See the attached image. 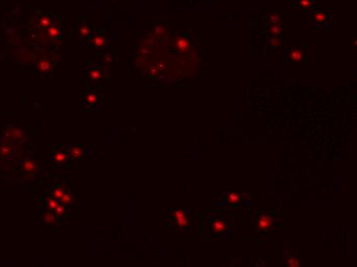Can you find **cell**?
I'll use <instances>...</instances> for the list:
<instances>
[{
    "label": "cell",
    "mask_w": 357,
    "mask_h": 267,
    "mask_svg": "<svg viewBox=\"0 0 357 267\" xmlns=\"http://www.w3.org/2000/svg\"><path fill=\"white\" fill-rule=\"evenodd\" d=\"M173 216H175V218H180V217L185 216V212H184V211H182V210H175V215H173Z\"/></svg>",
    "instance_id": "f546056e"
},
{
    "label": "cell",
    "mask_w": 357,
    "mask_h": 267,
    "mask_svg": "<svg viewBox=\"0 0 357 267\" xmlns=\"http://www.w3.org/2000/svg\"><path fill=\"white\" fill-rule=\"evenodd\" d=\"M46 33H47V35L49 36L50 38H56V37H58V36H60L61 31H60V29H58V28L54 27V26H52V27L48 28L47 31H46Z\"/></svg>",
    "instance_id": "7c38bea8"
},
{
    "label": "cell",
    "mask_w": 357,
    "mask_h": 267,
    "mask_svg": "<svg viewBox=\"0 0 357 267\" xmlns=\"http://www.w3.org/2000/svg\"><path fill=\"white\" fill-rule=\"evenodd\" d=\"M43 220H44V223L49 225V224H54V221H56V216H54L52 213H46L43 217Z\"/></svg>",
    "instance_id": "5bb4252c"
},
{
    "label": "cell",
    "mask_w": 357,
    "mask_h": 267,
    "mask_svg": "<svg viewBox=\"0 0 357 267\" xmlns=\"http://www.w3.org/2000/svg\"><path fill=\"white\" fill-rule=\"evenodd\" d=\"M54 213H56V216H58V217H62L64 214H65V206H63V204H58V206H56V208L54 209Z\"/></svg>",
    "instance_id": "484cf974"
},
{
    "label": "cell",
    "mask_w": 357,
    "mask_h": 267,
    "mask_svg": "<svg viewBox=\"0 0 357 267\" xmlns=\"http://www.w3.org/2000/svg\"><path fill=\"white\" fill-rule=\"evenodd\" d=\"M270 43H271V46L274 47V49L280 46V44H281L280 43V40L278 39L277 36H273V37L271 38V40H270Z\"/></svg>",
    "instance_id": "83f0119b"
},
{
    "label": "cell",
    "mask_w": 357,
    "mask_h": 267,
    "mask_svg": "<svg viewBox=\"0 0 357 267\" xmlns=\"http://www.w3.org/2000/svg\"><path fill=\"white\" fill-rule=\"evenodd\" d=\"M23 170L26 173H29V174H35L38 170V166L34 160L32 159H26L23 162V166H22Z\"/></svg>",
    "instance_id": "277c9868"
},
{
    "label": "cell",
    "mask_w": 357,
    "mask_h": 267,
    "mask_svg": "<svg viewBox=\"0 0 357 267\" xmlns=\"http://www.w3.org/2000/svg\"><path fill=\"white\" fill-rule=\"evenodd\" d=\"M7 134L9 136V139L11 140H15V141H19V139H22L23 138V130L21 128H11L7 130Z\"/></svg>",
    "instance_id": "8992f818"
},
{
    "label": "cell",
    "mask_w": 357,
    "mask_h": 267,
    "mask_svg": "<svg viewBox=\"0 0 357 267\" xmlns=\"http://www.w3.org/2000/svg\"><path fill=\"white\" fill-rule=\"evenodd\" d=\"M106 43V39L102 35H96L92 38V44L96 47H102Z\"/></svg>",
    "instance_id": "30bf717a"
},
{
    "label": "cell",
    "mask_w": 357,
    "mask_h": 267,
    "mask_svg": "<svg viewBox=\"0 0 357 267\" xmlns=\"http://www.w3.org/2000/svg\"><path fill=\"white\" fill-rule=\"evenodd\" d=\"M175 221H177V224L179 225V227H181V228L188 225V219L186 218V216L180 217V218H175Z\"/></svg>",
    "instance_id": "ffe728a7"
},
{
    "label": "cell",
    "mask_w": 357,
    "mask_h": 267,
    "mask_svg": "<svg viewBox=\"0 0 357 267\" xmlns=\"http://www.w3.org/2000/svg\"><path fill=\"white\" fill-rule=\"evenodd\" d=\"M104 59H105V61H106L107 63H110V62H112V56H111V55H105Z\"/></svg>",
    "instance_id": "4dcf8cb0"
},
{
    "label": "cell",
    "mask_w": 357,
    "mask_h": 267,
    "mask_svg": "<svg viewBox=\"0 0 357 267\" xmlns=\"http://www.w3.org/2000/svg\"><path fill=\"white\" fill-rule=\"evenodd\" d=\"M51 24V21L48 17H42L40 19V22H39V25L41 26L42 28H48Z\"/></svg>",
    "instance_id": "603a6c76"
},
{
    "label": "cell",
    "mask_w": 357,
    "mask_h": 267,
    "mask_svg": "<svg viewBox=\"0 0 357 267\" xmlns=\"http://www.w3.org/2000/svg\"><path fill=\"white\" fill-rule=\"evenodd\" d=\"M286 264L289 267H298L301 265V262H300L299 259L294 258V257H289L286 261Z\"/></svg>",
    "instance_id": "2e32d148"
},
{
    "label": "cell",
    "mask_w": 357,
    "mask_h": 267,
    "mask_svg": "<svg viewBox=\"0 0 357 267\" xmlns=\"http://www.w3.org/2000/svg\"><path fill=\"white\" fill-rule=\"evenodd\" d=\"M175 49H177L179 51H182V53H185L189 49L190 47V43H189L188 39L185 37H177L175 41Z\"/></svg>",
    "instance_id": "3957f363"
},
{
    "label": "cell",
    "mask_w": 357,
    "mask_h": 267,
    "mask_svg": "<svg viewBox=\"0 0 357 267\" xmlns=\"http://www.w3.org/2000/svg\"><path fill=\"white\" fill-rule=\"evenodd\" d=\"M282 30H283V28H282L280 25H272L271 27L269 28L270 34H271V35H273V36L279 35V34L282 32Z\"/></svg>",
    "instance_id": "4fadbf2b"
},
{
    "label": "cell",
    "mask_w": 357,
    "mask_h": 267,
    "mask_svg": "<svg viewBox=\"0 0 357 267\" xmlns=\"http://www.w3.org/2000/svg\"><path fill=\"white\" fill-rule=\"evenodd\" d=\"M227 228V223L226 221L222 220V219H217V220H213V223H211V230L213 231V233L219 234L224 232Z\"/></svg>",
    "instance_id": "7a4b0ae2"
},
{
    "label": "cell",
    "mask_w": 357,
    "mask_h": 267,
    "mask_svg": "<svg viewBox=\"0 0 357 267\" xmlns=\"http://www.w3.org/2000/svg\"><path fill=\"white\" fill-rule=\"evenodd\" d=\"M50 68H51V64L47 60H41V61H39L37 63V69L40 72H42V73L48 72L50 70Z\"/></svg>",
    "instance_id": "ba28073f"
},
{
    "label": "cell",
    "mask_w": 357,
    "mask_h": 267,
    "mask_svg": "<svg viewBox=\"0 0 357 267\" xmlns=\"http://www.w3.org/2000/svg\"><path fill=\"white\" fill-rule=\"evenodd\" d=\"M72 199H73V196H72V194H70V193H64L63 194V196H62L61 197V202L63 204H69L70 202L72 201Z\"/></svg>",
    "instance_id": "d6986e66"
},
{
    "label": "cell",
    "mask_w": 357,
    "mask_h": 267,
    "mask_svg": "<svg viewBox=\"0 0 357 267\" xmlns=\"http://www.w3.org/2000/svg\"><path fill=\"white\" fill-rule=\"evenodd\" d=\"M272 224H273V219L269 215L263 214L260 216L259 221H258L257 229L259 231H266V230L271 227Z\"/></svg>",
    "instance_id": "6da1fadb"
},
{
    "label": "cell",
    "mask_w": 357,
    "mask_h": 267,
    "mask_svg": "<svg viewBox=\"0 0 357 267\" xmlns=\"http://www.w3.org/2000/svg\"><path fill=\"white\" fill-rule=\"evenodd\" d=\"M101 76H102V74H101V72L99 71L98 69H92V70H90V72H89V77L92 78V80H98V79H100Z\"/></svg>",
    "instance_id": "cb8c5ba5"
},
{
    "label": "cell",
    "mask_w": 357,
    "mask_h": 267,
    "mask_svg": "<svg viewBox=\"0 0 357 267\" xmlns=\"http://www.w3.org/2000/svg\"><path fill=\"white\" fill-rule=\"evenodd\" d=\"M313 2V0H300V4L303 8L307 9L311 6V3Z\"/></svg>",
    "instance_id": "f1b7e54d"
},
{
    "label": "cell",
    "mask_w": 357,
    "mask_h": 267,
    "mask_svg": "<svg viewBox=\"0 0 357 267\" xmlns=\"http://www.w3.org/2000/svg\"><path fill=\"white\" fill-rule=\"evenodd\" d=\"M314 19H315V21L317 22V24H321L325 21L326 15H325V13H322V11H317V13H315V15H314Z\"/></svg>",
    "instance_id": "ac0fdd59"
},
{
    "label": "cell",
    "mask_w": 357,
    "mask_h": 267,
    "mask_svg": "<svg viewBox=\"0 0 357 267\" xmlns=\"http://www.w3.org/2000/svg\"><path fill=\"white\" fill-rule=\"evenodd\" d=\"M90 33H92V31H90L89 27H87V26H81L79 28V34L81 36H88Z\"/></svg>",
    "instance_id": "4316f807"
},
{
    "label": "cell",
    "mask_w": 357,
    "mask_h": 267,
    "mask_svg": "<svg viewBox=\"0 0 357 267\" xmlns=\"http://www.w3.org/2000/svg\"><path fill=\"white\" fill-rule=\"evenodd\" d=\"M269 20H270V22L273 24V25H278V24L280 23V15H278L277 13H271Z\"/></svg>",
    "instance_id": "d4e9b609"
},
{
    "label": "cell",
    "mask_w": 357,
    "mask_h": 267,
    "mask_svg": "<svg viewBox=\"0 0 357 267\" xmlns=\"http://www.w3.org/2000/svg\"><path fill=\"white\" fill-rule=\"evenodd\" d=\"M84 154V149L79 146H73L69 149V155L72 158H80Z\"/></svg>",
    "instance_id": "52a82bcc"
},
{
    "label": "cell",
    "mask_w": 357,
    "mask_h": 267,
    "mask_svg": "<svg viewBox=\"0 0 357 267\" xmlns=\"http://www.w3.org/2000/svg\"><path fill=\"white\" fill-rule=\"evenodd\" d=\"M86 102L90 105H94L98 102V96L94 93H89L87 96H86Z\"/></svg>",
    "instance_id": "44dd1931"
},
{
    "label": "cell",
    "mask_w": 357,
    "mask_h": 267,
    "mask_svg": "<svg viewBox=\"0 0 357 267\" xmlns=\"http://www.w3.org/2000/svg\"><path fill=\"white\" fill-rule=\"evenodd\" d=\"M54 160H56V162H58V163H62V162H64L66 159H67V156H66V154L64 153V152L60 151V152H56V153H54Z\"/></svg>",
    "instance_id": "9a60e30c"
},
{
    "label": "cell",
    "mask_w": 357,
    "mask_h": 267,
    "mask_svg": "<svg viewBox=\"0 0 357 267\" xmlns=\"http://www.w3.org/2000/svg\"><path fill=\"white\" fill-rule=\"evenodd\" d=\"M289 58H290V60H292V61H301V60H303V58H304L303 51L300 49H292L289 54Z\"/></svg>",
    "instance_id": "9c48e42d"
},
{
    "label": "cell",
    "mask_w": 357,
    "mask_h": 267,
    "mask_svg": "<svg viewBox=\"0 0 357 267\" xmlns=\"http://www.w3.org/2000/svg\"><path fill=\"white\" fill-rule=\"evenodd\" d=\"M65 193V190H64V188H62V187H58V188H56V189L54 190V191H52V194H54V198H56V199H61V197L62 196H63V194Z\"/></svg>",
    "instance_id": "7402d4cb"
},
{
    "label": "cell",
    "mask_w": 357,
    "mask_h": 267,
    "mask_svg": "<svg viewBox=\"0 0 357 267\" xmlns=\"http://www.w3.org/2000/svg\"><path fill=\"white\" fill-rule=\"evenodd\" d=\"M46 204H47V208H49L50 210H54V209L58 206V199H56V198L49 197V198H47V201H46Z\"/></svg>",
    "instance_id": "e0dca14e"
},
{
    "label": "cell",
    "mask_w": 357,
    "mask_h": 267,
    "mask_svg": "<svg viewBox=\"0 0 357 267\" xmlns=\"http://www.w3.org/2000/svg\"><path fill=\"white\" fill-rule=\"evenodd\" d=\"M239 199H240V195L237 194L236 192H231V193L228 194L227 196V200L229 204H235L237 202H239Z\"/></svg>",
    "instance_id": "8fae6325"
},
{
    "label": "cell",
    "mask_w": 357,
    "mask_h": 267,
    "mask_svg": "<svg viewBox=\"0 0 357 267\" xmlns=\"http://www.w3.org/2000/svg\"><path fill=\"white\" fill-rule=\"evenodd\" d=\"M13 152H15V149L11 144L4 143L2 145H0V157L1 158L9 157V156L13 155Z\"/></svg>",
    "instance_id": "5b68a950"
}]
</instances>
